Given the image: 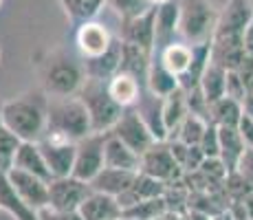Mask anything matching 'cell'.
I'll use <instances>...</instances> for the list:
<instances>
[{"label":"cell","mask_w":253,"mask_h":220,"mask_svg":"<svg viewBox=\"0 0 253 220\" xmlns=\"http://www.w3.org/2000/svg\"><path fill=\"white\" fill-rule=\"evenodd\" d=\"M2 124L20 141H40L46 132L48 95L44 90H29L16 99L2 101Z\"/></svg>","instance_id":"6da1fadb"},{"label":"cell","mask_w":253,"mask_h":220,"mask_svg":"<svg viewBox=\"0 0 253 220\" xmlns=\"http://www.w3.org/2000/svg\"><path fill=\"white\" fill-rule=\"evenodd\" d=\"M42 90L48 97H75L86 82L84 62L69 55L66 51H53L40 62Z\"/></svg>","instance_id":"7a4b0ae2"},{"label":"cell","mask_w":253,"mask_h":220,"mask_svg":"<svg viewBox=\"0 0 253 220\" xmlns=\"http://www.w3.org/2000/svg\"><path fill=\"white\" fill-rule=\"evenodd\" d=\"M48 134L64 136L69 141L80 143L92 134V121L86 110L84 101L80 97H48V119H46Z\"/></svg>","instance_id":"3957f363"},{"label":"cell","mask_w":253,"mask_h":220,"mask_svg":"<svg viewBox=\"0 0 253 220\" xmlns=\"http://www.w3.org/2000/svg\"><path fill=\"white\" fill-rule=\"evenodd\" d=\"M77 97L84 101L86 110L90 115L92 132H110L126 110L113 99L108 90V82L86 80Z\"/></svg>","instance_id":"277c9868"},{"label":"cell","mask_w":253,"mask_h":220,"mask_svg":"<svg viewBox=\"0 0 253 220\" xmlns=\"http://www.w3.org/2000/svg\"><path fill=\"white\" fill-rule=\"evenodd\" d=\"M218 13L207 0H181V22H178V33L194 44H207L211 42L213 31H216Z\"/></svg>","instance_id":"5b68a950"},{"label":"cell","mask_w":253,"mask_h":220,"mask_svg":"<svg viewBox=\"0 0 253 220\" xmlns=\"http://www.w3.org/2000/svg\"><path fill=\"white\" fill-rule=\"evenodd\" d=\"M253 20V4L249 0H229L218 13L216 31L211 42L225 44H245V31Z\"/></svg>","instance_id":"8992f818"},{"label":"cell","mask_w":253,"mask_h":220,"mask_svg":"<svg viewBox=\"0 0 253 220\" xmlns=\"http://www.w3.org/2000/svg\"><path fill=\"white\" fill-rule=\"evenodd\" d=\"M92 194L90 183L77 176H60L48 183V207L53 212H80L82 203Z\"/></svg>","instance_id":"52a82bcc"},{"label":"cell","mask_w":253,"mask_h":220,"mask_svg":"<svg viewBox=\"0 0 253 220\" xmlns=\"http://www.w3.org/2000/svg\"><path fill=\"white\" fill-rule=\"evenodd\" d=\"M106 136H108V132H92V134H88L86 139H82L80 143H77L73 176L90 183V180L106 168V161H104Z\"/></svg>","instance_id":"ba28073f"},{"label":"cell","mask_w":253,"mask_h":220,"mask_svg":"<svg viewBox=\"0 0 253 220\" xmlns=\"http://www.w3.org/2000/svg\"><path fill=\"white\" fill-rule=\"evenodd\" d=\"M139 172L159 178L163 183H174V180H181L185 172L181 168V163L176 161V156L172 154L168 141H157L152 148L145 154H141V170Z\"/></svg>","instance_id":"9c48e42d"},{"label":"cell","mask_w":253,"mask_h":220,"mask_svg":"<svg viewBox=\"0 0 253 220\" xmlns=\"http://www.w3.org/2000/svg\"><path fill=\"white\" fill-rule=\"evenodd\" d=\"M110 134L117 136L119 141H124V143L128 145L130 150H134L139 156L145 154L157 143V139L152 136V132L145 126V121L141 119L137 108H126L121 119L117 121L115 128L110 130Z\"/></svg>","instance_id":"30bf717a"},{"label":"cell","mask_w":253,"mask_h":220,"mask_svg":"<svg viewBox=\"0 0 253 220\" xmlns=\"http://www.w3.org/2000/svg\"><path fill=\"white\" fill-rule=\"evenodd\" d=\"M42 154L46 159V165L51 170L53 178H60V176H71L73 174V165H75V152H77V143L75 141H69L64 136L57 134H48L44 132L40 141Z\"/></svg>","instance_id":"8fae6325"},{"label":"cell","mask_w":253,"mask_h":220,"mask_svg":"<svg viewBox=\"0 0 253 220\" xmlns=\"http://www.w3.org/2000/svg\"><path fill=\"white\" fill-rule=\"evenodd\" d=\"M121 42L134 44L143 51L154 55V44H157V7H150L145 13L128 20H121Z\"/></svg>","instance_id":"7c38bea8"},{"label":"cell","mask_w":253,"mask_h":220,"mask_svg":"<svg viewBox=\"0 0 253 220\" xmlns=\"http://www.w3.org/2000/svg\"><path fill=\"white\" fill-rule=\"evenodd\" d=\"M7 176L11 180V185L16 187V192L20 194V198L29 207H33L36 212H42V209L48 207V183L51 180H44L40 176L22 172V170H9Z\"/></svg>","instance_id":"4fadbf2b"},{"label":"cell","mask_w":253,"mask_h":220,"mask_svg":"<svg viewBox=\"0 0 253 220\" xmlns=\"http://www.w3.org/2000/svg\"><path fill=\"white\" fill-rule=\"evenodd\" d=\"M75 42H77V48H80L82 57L88 60V57H97L108 51L110 44L115 42V36L101 22L90 20V22H84L77 27Z\"/></svg>","instance_id":"5bb4252c"},{"label":"cell","mask_w":253,"mask_h":220,"mask_svg":"<svg viewBox=\"0 0 253 220\" xmlns=\"http://www.w3.org/2000/svg\"><path fill=\"white\" fill-rule=\"evenodd\" d=\"M121 57H124V42H121V38H115V42L110 44L106 53L84 60L86 80L110 82L121 71Z\"/></svg>","instance_id":"9a60e30c"},{"label":"cell","mask_w":253,"mask_h":220,"mask_svg":"<svg viewBox=\"0 0 253 220\" xmlns=\"http://www.w3.org/2000/svg\"><path fill=\"white\" fill-rule=\"evenodd\" d=\"M178 22H181V0H169L157 7V44H154V55L176 42Z\"/></svg>","instance_id":"2e32d148"},{"label":"cell","mask_w":253,"mask_h":220,"mask_svg":"<svg viewBox=\"0 0 253 220\" xmlns=\"http://www.w3.org/2000/svg\"><path fill=\"white\" fill-rule=\"evenodd\" d=\"M139 110L141 119L145 121V126L150 128L152 136L157 141H168L169 139V132H168V126H165V117H163V99L145 88L143 95H141L139 104L134 106Z\"/></svg>","instance_id":"e0dca14e"},{"label":"cell","mask_w":253,"mask_h":220,"mask_svg":"<svg viewBox=\"0 0 253 220\" xmlns=\"http://www.w3.org/2000/svg\"><path fill=\"white\" fill-rule=\"evenodd\" d=\"M82 220H121L124 218V207L115 196L101 192H92L80 207Z\"/></svg>","instance_id":"ac0fdd59"},{"label":"cell","mask_w":253,"mask_h":220,"mask_svg":"<svg viewBox=\"0 0 253 220\" xmlns=\"http://www.w3.org/2000/svg\"><path fill=\"white\" fill-rule=\"evenodd\" d=\"M165 189H168V183H163V180L159 178H152V176L139 172L134 176V183L130 185L128 192H124L119 198V205L124 209L132 207V205L141 203V200H150V198H161L165 194Z\"/></svg>","instance_id":"d6986e66"},{"label":"cell","mask_w":253,"mask_h":220,"mask_svg":"<svg viewBox=\"0 0 253 220\" xmlns=\"http://www.w3.org/2000/svg\"><path fill=\"white\" fill-rule=\"evenodd\" d=\"M0 209L7 212L13 220H40V212H36L24 203L20 194L16 192V187L11 185L7 172H2V170H0Z\"/></svg>","instance_id":"ffe728a7"},{"label":"cell","mask_w":253,"mask_h":220,"mask_svg":"<svg viewBox=\"0 0 253 220\" xmlns=\"http://www.w3.org/2000/svg\"><path fill=\"white\" fill-rule=\"evenodd\" d=\"M11 170H22V172L40 176V178H44V180H53V174L46 165V159L36 141H22Z\"/></svg>","instance_id":"44dd1931"},{"label":"cell","mask_w":253,"mask_h":220,"mask_svg":"<svg viewBox=\"0 0 253 220\" xmlns=\"http://www.w3.org/2000/svg\"><path fill=\"white\" fill-rule=\"evenodd\" d=\"M104 161L106 168L126 170V172H139L141 170V156L130 150L124 141H119L108 132L106 136V148H104Z\"/></svg>","instance_id":"7402d4cb"},{"label":"cell","mask_w":253,"mask_h":220,"mask_svg":"<svg viewBox=\"0 0 253 220\" xmlns=\"http://www.w3.org/2000/svg\"><path fill=\"white\" fill-rule=\"evenodd\" d=\"M139 172H126V170H115V168H104L95 178L90 180L92 192H101L108 196L119 198L124 192H128L130 185L134 183V176Z\"/></svg>","instance_id":"603a6c76"},{"label":"cell","mask_w":253,"mask_h":220,"mask_svg":"<svg viewBox=\"0 0 253 220\" xmlns=\"http://www.w3.org/2000/svg\"><path fill=\"white\" fill-rule=\"evenodd\" d=\"M108 90H110L113 99L121 106V108H134V106L139 104L141 95H143L145 86L141 84L137 77L119 71L113 80L108 82Z\"/></svg>","instance_id":"cb8c5ba5"},{"label":"cell","mask_w":253,"mask_h":220,"mask_svg":"<svg viewBox=\"0 0 253 220\" xmlns=\"http://www.w3.org/2000/svg\"><path fill=\"white\" fill-rule=\"evenodd\" d=\"M145 88H148L152 95L161 97H169L172 92H176L181 88V80L174 75L172 71H168L159 57H152V64H150V71H148V82H145Z\"/></svg>","instance_id":"d4e9b609"},{"label":"cell","mask_w":253,"mask_h":220,"mask_svg":"<svg viewBox=\"0 0 253 220\" xmlns=\"http://www.w3.org/2000/svg\"><path fill=\"white\" fill-rule=\"evenodd\" d=\"M218 132H220V161L225 163L227 172H236L247 143L238 128H218Z\"/></svg>","instance_id":"484cf974"},{"label":"cell","mask_w":253,"mask_h":220,"mask_svg":"<svg viewBox=\"0 0 253 220\" xmlns=\"http://www.w3.org/2000/svg\"><path fill=\"white\" fill-rule=\"evenodd\" d=\"M242 117H245L242 101H236L231 97H222L209 106V124L218 128H238Z\"/></svg>","instance_id":"4316f807"},{"label":"cell","mask_w":253,"mask_h":220,"mask_svg":"<svg viewBox=\"0 0 253 220\" xmlns=\"http://www.w3.org/2000/svg\"><path fill=\"white\" fill-rule=\"evenodd\" d=\"M152 64V53L143 51V48L134 46V44H126L124 42V57H121V73L137 77L141 84L145 86L148 82V71Z\"/></svg>","instance_id":"83f0119b"},{"label":"cell","mask_w":253,"mask_h":220,"mask_svg":"<svg viewBox=\"0 0 253 220\" xmlns=\"http://www.w3.org/2000/svg\"><path fill=\"white\" fill-rule=\"evenodd\" d=\"M152 57H159L168 71H172L176 77H181L187 73L189 64H192V46L183 42H174L168 48H163L159 55H152Z\"/></svg>","instance_id":"f1b7e54d"},{"label":"cell","mask_w":253,"mask_h":220,"mask_svg":"<svg viewBox=\"0 0 253 220\" xmlns=\"http://www.w3.org/2000/svg\"><path fill=\"white\" fill-rule=\"evenodd\" d=\"M189 115L187 108V92L183 88H178L176 92H172L169 97L163 99V117H165V126H168L169 136L178 130V126L185 121V117Z\"/></svg>","instance_id":"f546056e"},{"label":"cell","mask_w":253,"mask_h":220,"mask_svg":"<svg viewBox=\"0 0 253 220\" xmlns=\"http://www.w3.org/2000/svg\"><path fill=\"white\" fill-rule=\"evenodd\" d=\"M201 90H203V95L207 97L209 106H211L213 101L222 99V97L227 95V71L225 68L216 66L211 62L201 80Z\"/></svg>","instance_id":"4dcf8cb0"},{"label":"cell","mask_w":253,"mask_h":220,"mask_svg":"<svg viewBox=\"0 0 253 220\" xmlns=\"http://www.w3.org/2000/svg\"><path fill=\"white\" fill-rule=\"evenodd\" d=\"M60 4L64 9V13L69 16V20L80 27L84 22H90L99 13L106 0H60Z\"/></svg>","instance_id":"1f68e13d"},{"label":"cell","mask_w":253,"mask_h":220,"mask_svg":"<svg viewBox=\"0 0 253 220\" xmlns=\"http://www.w3.org/2000/svg\"><path fill=\"white\" fill-rule=\"evenodd\" d=\"M168 214V205L165 198H150L141 200V203L132 205V207L124 209V218L128 220H161Z\"/></svg>","instance_id":"d6a6232c"},{"label":"cell","mask_w":253,"mask_h":220,"mask_svg":"<svg viewBox=\"0 0 253 220\" xmlns=\"http://www.w3.org/2000/svg\"><path fill=\"white\" fill-rule=\"evenodd\" d=\"M207 126H209V121L201 119V117H196V115H187L183 124L178 126V130L174 132L169 139H178V141H183L185 145H198L203 134H205Z\"/></svg>","instance_id":"836d02e7"},{"label":"cell","mask_w":253,"mask_h":220,"mask_svg":"<svg viewBox=\"0 0 253 220\" xmlns=\"http://www.w3.org/2000/svg\"><path fill=\"white\" fill-rule=\"evenodd\" d=\"M22 141L13 134L11 130L4 128V124L0 126V170L9 172L13 168V161H16L18 148H20Z\"/></svg>","instance_id":"e575fe53"},{"label":"cell","mask_w":253,"mask_h":220,"mask_svg":"<svg viewBox=\"0 0 253 220\" xmlns=\"http://www.w3.org/2000/svg\"><path fill=\"white\" fill-rule=\"evenodd\" d=\"M222 187H225V194H227V198H229L231 203H233V200H245L253 192V185L240 172H238V170H236V172L227 174Z\"/></svg>","instance_id":"d590c367"},{"label":"cell","mask_w":253,"mask_h":220,"mask_svg":"<svg viewBox=\"0 0 253 220\" xmlns=\"http://www.w3.org/2000/svg\"><path fill=\"white\" fill-rule=\"evenodd\" d=\"M110 9L121 18V20H128V18H134V16H141L145 13L152 4L148 0H106Z\"/></svg>","instance_id":"8d00e7d4"},{"label":"cell","mask_w":253,"mask_h":220,"mask_svg":"<svg viewBox=\"0 0 253 220\" xmlns=\"http://www.w3.org/2000/svg\"><path fill=\"white\" fill-rule=\"evenodd\" d=\"M198 145H201L203 154L207 159H220V132H218V126L209 124Z\"/></svg>","instance_id":"74e56055"},{"label":"cell","mask_w":253,"mask_h":220,"mask_svg":"<svg viewBox=\"0 0 253 220\" xmlns=\"http://www.w3.org/2000/svg\"><path fill=\"white\" fill-rule=\"evenodd\" d=\"M187 92V108H189V115H196L201 119L209 121V101L207 97L203 95L201 86L192 88V90H185Z\"/></svg>","instance_id":"f35d334b"},{"label":"cell","mask_w":253,"mask_h":220,"mask_svg":"<svg viewBox=\"0 0 253 220\" xmlns=\"http://www.w3.org/2000/svg\"><path fill=\"white\" fill-rule=\"evenodd\" d=\"M247 95H249V90H247L242 77L238 75V71H227V95L225 97H231L236 101H245Z\"/></svg>","instance_id":"ab89813d"},{"label":"cell","mask_w":253,"mask_h":220,"mask_svg":"<svg viewBox=\"0 0 253 220\" xmlns=\"http://www.w3.org/2000/svg\"><path fill=\"white\" fill-rule=\"evenodd\" d=\"M236 170L253 185V148L245 150V154H242V159H240V163H238Z\"/></svg>","instance_id":"60d3db41"},{"label":"cell","mask_w":253,"mask_h":220,"mask_svg":"<svg viewBox=\"0 0 253 220\" xmlns=\"http://www.w3.org/2000/svg\"><path fill=\"white\" fill-rule=\"evenodd\" d=\"M238 75L242 77V82H245L247 90L253 92V57H251V55H247L245 62L238 66Z\"/></svg>","instance_id":"b9f144b4"},{"label":"cell","mask_w":253,"mask_h":220,"mask_svg":"<svg viewBox=\"0 0 253 220\" xmlns=\"http://www.w3.org/2000/svg\"><path fill=\"white\" fill-rule=\"evenodd\" d=\"M40 220H82L77 212H53V209H42Z\"/></svg>","instance_id":"7bdbcfd3"},{"label":"cell","mask_w":253,"mask_h":220,"mask_svg":"<svg viewBox=\"0 0 253 220\" xmlns=\"http://www.w3.org/2000/svg\"><path fill=\"white\" fill-rule=\"evenodd\" d=\"M238 130H240V134H242V139H245V143H247V148H253V119L251 117H242L240 119V124H238Z\"/></svg>","instance_id":"ee69618b"},{"label":"cell","mask_w":253,"mask_h":220,"mask_svg":"<svg viewBox=\"0 0 253 220\" xmlns=\"http://www.w3.org/2000/svg\"><path fill=\"white\" fill-rule=\"evenodd\" d=\"M245 51H247V55L253 57V20L245 31Z\"/></svg>","instance_id":"f6af8a7d"},{"label":"cell","mask_w":253,"mask_h":220,"mask_svg":"<svg viewBox=\"0 0 253 220\" xmlns=\"http://www.w3.org/2000/svg\"><path fill=\"white\" fill-rule=\"evenodd\" d=\"M242 110H245L247 117L253 119V92H249V95L245 97V101H242Z\"/></svg>","instance_id":"bcb514c9"},{"label":"cell","mask_w":253,"mask_h":220,"mask_svg":"<svg viewBox=\"0 0 253 220\" xmlns=\"http://www.w3.org/2000/svg\"><path fill=\"white\" fill-rule=\"evenodd\" d=\"M161 220H189V212H168Z\"/></svg>","instance_id":"7dc6e473"},{"label":"cell","mask_w":253,"mask_h":220,"mask_svg":"<svg viewBox=\"0 0 253 220\" xmlns=\"http://www.w3.org/2000/svg\"><path fill=\"white\" fill-rule=\"evenodd\" d=\"M242 205H245V209H247V214H249V220H253V192L247 196L245 200H242Z\"/></svg>","instance_id":"c3c4849f"},{"label":"cell","mask_w":253,"mask_h":220,"mask_svg":"<svg viewBox=\"0 0 253 220\" xmlns=\"http://www.w3.org/2000/svg\"><path fill=\"white\" fill-rule=\"evenodd\" d=\"M150 4H154V7H159V4H165V2H169V0H148Z\"/></svg>","instance_id":"681fc988"},{"label":"cell","mask_w":253,"mask_h":220,"mask_svg":"<svg viewBox=\"0 0 253 220\" xmlns=\"http://www.w3.org/2000/svg\"><path fill=\"white\" fill-rule=\"evenodd\" d=\"M0 108H2V101H0Z\"/></svg>","instance_id":"f907efd6"},{"label":"cell","mask_w":253,"mask_h":220,"mask_svg":"<svg viewBox=\"0 0 253 220\" xmlns=\"http://www.w3.org/2000/svg\"><path fill=\"white\" fill-rule=\"evenodd\" d=\"M121 220H128V218H121Z\"/></svg>","instance_id":"816d5d0a"},{"label":"cell","mask_w":253,"mask_h":220,"mask_svg":"<svg viewBox=\"0 0 253 220\" xmlns=\"http://www.w3.org/2000/svg\"><path fill=\"white\" fill-rule=\"evenodd\" d=\"M0 4H2V0H0Z\"/></svg>","instance_id":"f5cc1de1"}]
</instances>
